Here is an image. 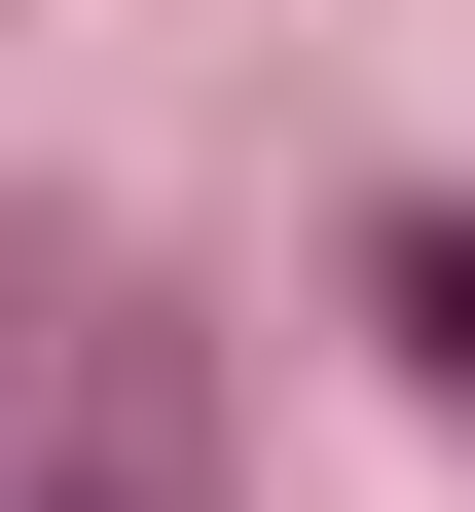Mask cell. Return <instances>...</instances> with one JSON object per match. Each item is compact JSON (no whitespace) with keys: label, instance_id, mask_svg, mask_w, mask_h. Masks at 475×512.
I'll list each match as a JSON object with an SVG mask.
<instances>
[{"label":"cell","instance_id":"1","mask_svg":"<svg viewBox=\"0 0 475 512\" xmlns=\"http://www.w3.org/2000/svg\"><path fill=\"white\" fill-rule=\"evenodd\" d=\"M366 293H402V366L475 403V220H366Z\"/></svg>","mask_w":475,"mask_h":512},{"label":"cell","instance_id":"2","mask_svg":"<svg viewBox=\"0 0 475 512\" xmlns=\"http://www.w3.org/2000/svg\"><path fill=\"white\" fill-rule=\"evenodd\" d=\"M74 512H147V476H74Z\"/></svg>","mask_w":475,"mask_h":512}]
</instances>
